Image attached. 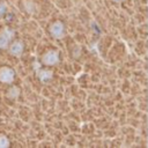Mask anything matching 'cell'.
I'll return each instance as SVG.
<instances>
[{"mask_svg":"<svg viewBox=\"0 0 148 148\" xmlns=\"http://www.w3.org/2000/svg\"><path fill=\"white\" fill-rule=\"evenodd\" d=\"M59 60H60V56L57 50H47L46 52L43 53L40 64H43L46 67H52L56 66L59 62Z\"/></svg>","mask_w":148,"mask_h":148,"instance_id":"cell-1","label":"cell"},{"mask_svg":"<svg viewBox=\"0 0 148 148\" xmlns=\"http://www.w3.org/2000/svg\"><path fill=\"white\" fill-rule=\"evenodd\" d=\"M15 80V71L9 66L0 67V82L3 84H12Z\"/></svg>","mask_w":148,"mask_h":148,"instance_id":"cell-2","label":"cell"},{"mask_svg":"<svg viewBox=\"0 0 148 148\" xmlns=\"http://www.w3.org/2000/svg\"><path fill=\"white\" fill-rule=\"evenodd\" d=\"M49 32L54 39H61L65 36V25L61 21H54L49 27Z\"/></svg>","mask_w":148,"mask_h":148,"instance_id":"cell-3","label":"cell"},{"mask_svg":"<svg viewBox=\"0 0 148 148\" xmlns=\"http://www.w3.org/2000/svg\"><path fill=\"white\" fill-rule=\"evenodd\" d=\"M7 50H8V53L10 56L18 58L24 52V43L22 40H20V39H14V40H12L9 43Z\"/></svg>","mask_w":148,"mask_h":148,"instance_id":"cell-4","label":"cell"},{"mask_svg":"<svg viewBox=\"0 0 148 148\" xmlns=\"http://www.w3.org/2000/svg\"><path fill=\"white\" fill-rule=\"evenodd\" d=\"M13 37H14V31L8 28V27H5L0 30V50L2 49H7L9 43L13 40Z\"/></svg>","mask_w":148,"mask_h":148,"instance_id":"cell-5","label":"cell"},{"mask_svg":"<svg viewBox=\"0 0 148 148\" xmlns=\"http://www.w3.org/2000/svg\"><path fill=\"white\" fill-rule=\"evenodd\" d=\"M36 73H37V77H38V80L42 82V83H47V82H50L51 80H52V77H53V72L51 71V69H49V68H39L38 71H36Z\"/></svg>","mask_w":148,"mask_h":148,"instance_id":"cell-6","label":"cell"},{"mask_svg":"<svg viewBox=\"0 0 148 148\" xmlns=\"http://www.w3.org/2000/svg\"><path fill=\"white\" fill-rule=\"evenodd\" d=\"M21 95V88L16 84H10L6 91V97L9 99H16Z\"/></svg>","mask_w":148,"mask_h":148,"instance_id":"cell-7","label":"cell"},{"mask_svg":"<svg viewBox=\"0 0 148 148\" xmlns=\"http://www.w3.org/2000/svg\"><path fill=\"white\" fill-rule=\"evenodd\" d=\"M10 146L9 138L5 133H0V148H8Z\"/></svg>","mask_w":148,"mask_h":148,"instance_id":"cell-8","label":"cell"},{"mask_svg":"<svg viewBox=\"0 0 148 148\" xmlns=\"http://www.w3.org/2000/svg\"><path fill=\"white\" fill-rule=\"evenodd\" d=\"M8 10V3L6 1H0V18H2Z\"/></svg>","mask_w":148,"mask_h":148,"instance_id":"cell-9","label":"cell"},{"mask_svg":"<svg viewBox=\"0 0 148 148\" xmlns=\"http://www.w3.org/2000/svg\"><path fill=\"white\" fill-rule=\"evenodd\" d=\"M35 9H36V3L35 2H32V1H27L25 2V10L28 13L32 14L35 12Z\"/></svg>","mask_w":148,"mask_h":148,"instance_id":"cell-10","label":"cell"},{"mask_svg":"<svg viewBox=\"0 0 148 148\" xmlns=\"http://www.w3.org/2000/svg\"><path fill=\"white\" fill-rule=\"evenodd\" d=\"M40 67H42V66H40V62H38V61H34V69H35V72L38 71Z\"/></svg>","mask_w":148,"mask_h":148,"instance_id":"cell-11","label":"cell"},{"mask_svg":"<svg viewBox=\"0 0 148 148\" xmlns=\"http://www.w3.org/2000/svg\"><path fill=\"white\" fill-rule=\"evenodd\" d=\"M114 2H121V1H124V0H113Z\"/></svg>","mask_w":148,"mask_h":148,"instance_id":"cell-12","label":"cell"}]
</instances>
